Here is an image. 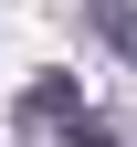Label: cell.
<instances>
[{"label":"cell","mask_w":137,"mask_h":147,"mask_svg":"<svg viewBox=\"0 0 137 147\" xmlns=\"http://www.w3.org/2000/svg\"><path fill=\"white\" fill-rule=\"evenodd\" d=\"M74 116H85V95H74V74H42V84L21 95V126H74Z\"/></svg>","instance_id":"1"},{"label":"cell","mask_w":137,"mask_h":147,"mask_svg":"<svg viewBox=\"0 0 137 147\" xmlns=\"http://www.w3.org/2000/svg\"><path fill=\"white\" fill-rule=\"evenodd\" d=\"M85 21H95V42H106V53H127V63H137V0H85Z\"/></svg>","instance_id":"2"},{"label":"cell","mask_w":137,"mask_h":147,"mask_svg":"<svg viewBox=\"0 0 137 147\" xmlns=\"http://www.w3.org/2000/svg\"><path fill=\"white\" fill-rule=\"evenodd\" d=\"M74 147H127V126L116 116H74Z\"/></svg>","instance_id":"3"}]
</instances>
